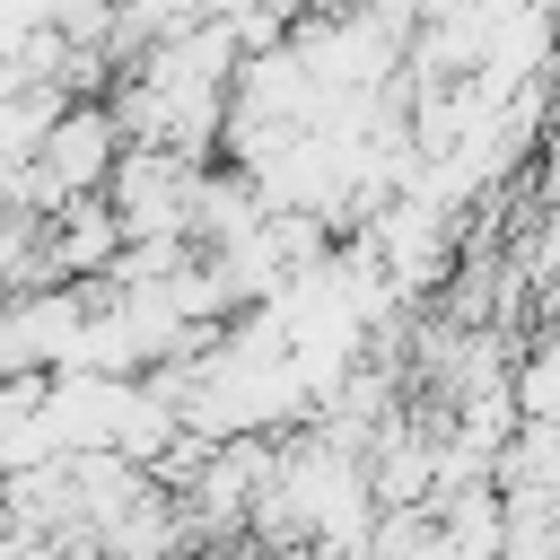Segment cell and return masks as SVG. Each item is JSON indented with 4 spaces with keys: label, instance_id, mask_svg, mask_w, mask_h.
Masks as SVG:
<instances>
[{
    "label": "cell",
    "instance_id": "obj_2",
    "mask_svg": "<svg viewBox=\"0 0 560 560\" xmlns=\"http://www.w3.org/2000/svg\"><path fill=\"white\" fill-rule=\"evenodd\" d=\"M114 149H122L114 105H105V96H61V105H52V122L35 131V149H26V158H35L61 192H105Z\"/></svg>",
    "mask_w": 560,
    "mask_h": 560
},
{
    "label": "cell",
    "instance_id": "obj_1",
    "mask_svg": "<svg viewBox=\"0 0 560 560\" xmlns=\"http://www.w3.org/2000/svg\"><path fill=\"white\" fill-rule=\"evenodd\" d=\"M88 324V280H35L0 298V376H52Z\"/></svg>",
    "mask_w": 560,
    "mask_h": 560
},
{
    "label": "cell",
    "instance_id": "obj_3",
    "mask_svg": "<svg viewBox=\"0 0 560 560\" xmlns=\"http://www.w3.org/2000/svg\"><path fill=\"white\" fill-rule=\"evenodd\" d=\"M114 254H122V219H114L105 192H70V201L44 219V271H52V280H96Z\"/></svg>",
    "mask_w": 560,
    "mask_h": 560
}]
</instances>
